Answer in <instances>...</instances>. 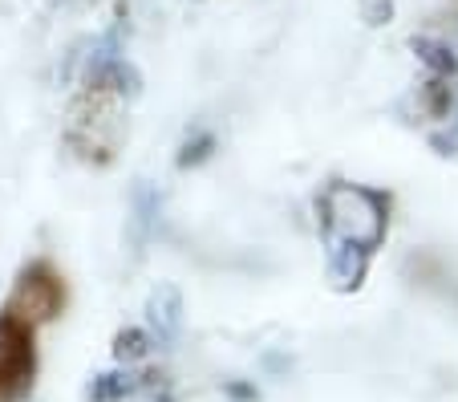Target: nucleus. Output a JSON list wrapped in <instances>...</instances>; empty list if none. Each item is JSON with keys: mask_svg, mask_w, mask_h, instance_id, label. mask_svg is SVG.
Returning a JSON list of instances; mask_svg holds the SVG:
<instances>
[{"mask_svg": "<svg viewBox=\"0 0 458 402\" xmlns=\"http://www.w3.org/2000/svg\"><path fill=\"white\" fill-rule=\"evenodd\" d=\"M33 325L0 313V402H25L33 390Z\"/></svg>", "mask_w": 458, "mask_h": 402, "instance_id": "2", "label": "nucleus"}, {"mask_svg": "<svg viewBox=\"0 0 458 402\" xmlns=\"http://www.w3.org/2000/svg\"><path fill=\"white\" fill-rule=\"evenodd\" d=\"M389 17H394V0H361V21L365 25H389Z\"/></svg>", "mask_w": 458, "mask_h": 402, "instance_id": "7", "label": "nucleus"}, {"mask_svg": "<svg viewBox=\"0 0 458 402\" xmlns=\"http://www.w3.org/2000/svg\"><path fill=\"white\" fill-rule=\"evenodd\" d=\"M369 256L365 248H353V244H329V280L337 293H353L361 289L365 280V269H369Z\"/></svg>", "mask_w": 458, "mask_h": 402, "instance_id": "4", "label": "nucleus"}, {"mask_svg": "<svg viewBox=\"0 0 458 402\" xmlns=\"http://www.w3.org/2000/svg\"><path fill=\"white\" fill-rule=\"evenodd\" d=\"M179 313H182L179 293H174L171 285H158V293L150 297V321L158 325V333H163V338H171V333L179 329Z\"/></svg>", "mask_w": 458, "mask_h": 402, "instance_id": "5", "label": "nucleus"}, {"mask_svg": "<svg viewBox=\"0 0 458 402\" xmlns=\"http://www.w3.org/2000/svg\"><path fill=\"white\" fill-rule=\"evenodd\" d=\"M114 354H118V362H139L142 354H147V333H142V329L118 333V346H114Z\"/></svg>", "mask_w": 458, "mask_h": 402, "instance_id": "6", "label": "nucleus"}, {"mask_svg": "<svg viewBox=\"0 0 458 402\" xmlns=\"http://www.w3.org/2000/svg\"><path fill=\"white\" fill-rule=\"evenodd\" d=\"M61 305H65V289H61V280L53 277L49 269H29L25 277L17 280V289H13L9 297V309L4 313L17 317V321L25 325H41V321H53V317L61 313Z\"/></svg>", "mask_w": 458, "mask_h": 402, "instance_id": "3", "label": "nucleus"}, {"mask_svg": "<svg viewBox=\"0 0 458 402\" xmlns=\"http://www.w3.org/2000/svg\"><path fill=\"white\" fill-rule=\"evenodd\" d=\"M320 211V232L325 244H353L365 252H377L389 227V200L381 192L357 184H333L329 192L317 200Z\"/></svg>", "mask_w": 458, "mask_h": 402, "instance_id": "1", "label": "nucleus"}]
</instances>
